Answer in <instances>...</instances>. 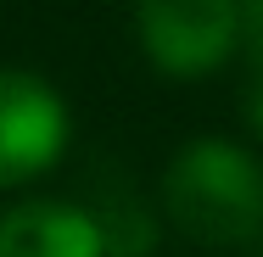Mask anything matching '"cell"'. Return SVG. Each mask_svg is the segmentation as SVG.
<instances>
[{
    "label": "cell",
    "instance_id": "1",
    "mask_svg": "<svg viewBox=\"0 0 263 257\" xmlns=\"http://www.w3.org/2000/svg\"><path fill=\"white\" fill-rule=\"evenodd\" d=\"M162 207L196 246H252L263 235V168L230 140H191L162 179Z\"/></svg>",
    "mask_w": 263,
    "mask_h": 257
},
{
    "label": "cell",
    "instance_id": "2",
    "mask_svg": "<svg viewBox=\"0 0 263 257\" xmlns=\"http://www.w3.org/2000/svg\"><path fill=\"white\" fill-rule=\"evenodd\" d=\"M140 45L168 78H202L213 73L241 39V6L235 0H135Z\"/></svg>",
    "mask_w": 263,
    "mask_h": 257
},
{
    "label": "cell",
    "instance_id": "3",
    "mask_svg": "<svg viewBox=\"0 0 263 257\" xmlns=\"http://www.w3.org/2000/svg\"><path fill=\"white\" fill-rule=\"evenodd\" d=\"M67 146V106L45 78L6 67L0 73V190L40 179Z\"/></svg>",
    "mask_w": 263,
    "mask_h": 257
},
{
    "label": "cell",
    "instance_id": "4",
    "mask_svg": "<svg viewBox=\"0 0 263 257\" xmlns=\"http://www.w3.org/2000/svg\"><path fill=\"white\" fill-rule=\"evenodd\" d=\"M0 257H106V246L84 207L23 202L0 212Z\"/></svg>",
    "mask_w": 263,
    "mask_h": 257
},
{
    "label": "cell",
    "instance_id": "5",
    "mask_svg": "<svg viewBox=\"0 0 263 257\" xmlns=\"http://www.w3.org/2000/svg\"><path fill=\"white\" fill-rule=\"evenodd\" d=\"M235 6H241V34H247L252 56H263V0H235Z\"/></svg>",
    "mask_w": 263,
    "mask_h": 257
},
{
    "label": "cell",
    "instance_id": "6",
    "mask_svg": "<svg viewBox=\"0 0 263 257\" xmlns=\"http://www.w3.org/2000/svg\"><path fill=\"white\" fill-rule=\"evenodd\" d=\"M247 117L263 134V56H252V78H247Z\"/></svg>",
    "mask_w": 263,
    "mask_h": 257
}]
</instances>
